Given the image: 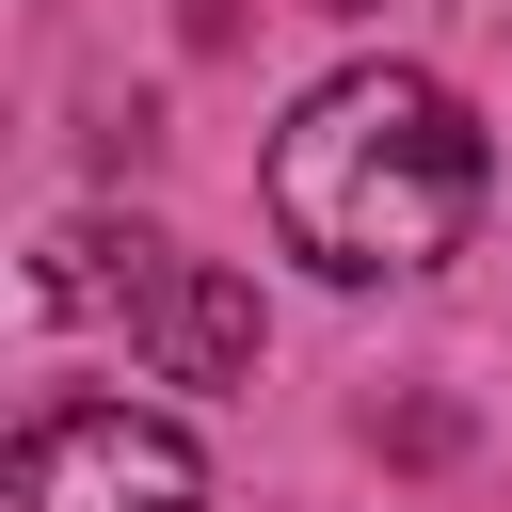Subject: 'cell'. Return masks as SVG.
Returning a JSON list of instances; mask_svg holds the SVG:
<instances>
[{"mask_svg":"<svg viewBox=\"0 0 512 512\" xmlns=\"http://www.w3.org/2000/svg\"><path fill=\"white\" fill-rule=\"evenodd\" d=\"M0 512H208V464L176 416H128V400H48L0 464Z\"/></svg>","mask_w":512,"mask_h":512,"instance_id":"2","label":"cell"},{"mask_svg":"<svg viewBox=\"0 0 512 512\" xmlns=\"http://www.w3.org/2000/svg\"><path fill=\"white\" fill-rule=\"evenodd\" d=\"M320 16H368V0H320Z\"/></svg>","mask_w":512,"mask_h":512,"instance_id":"5","label":"cell"},{"mask_svg":"<svg viewBox=\"0 0 512 512\" xmlns=\"http://www.w3.org/2000/svg\"><path fill=\"white\" fill-rule=\"evenodd\" d=\"M128 336H144L176 384H240V368H256V288H240V272H208V256H176V272L128 304Z\"/></svg>","mask_w":512,"mask_h":512,"instance_id":"3","label":"cell"},{"mask_svg":"<svg viewBox=\"0 0 512 512\" xmlns=\"http://www.w3.org/2000/svg\"><path fill=\"white\" fill-rule=\"evenodd\" d=\"M272 224L336 288H400L480 224V128L416 64H352L272 128Z\"/></svg>","mask_w":512,"mask_h":512,"instance_id":"1","label":"cell"},{"mask_svg":"<svg viewBox=\"0 0 512 512\" xmlns=\"http://www.w3.org/2000/svg\"><path fill=\"white\" fill-rule=\"evenodd\" d=\"M160 272H176V240H144V224H128V240H112V224H64V240H48V272H32V288H48V304H64V320H80V304H112V288H128V304H144V288H160Z\"/></svg>","mask_w":512,"mask_h":512,"instance_id":"4","label":"cell"}]
</instances>
